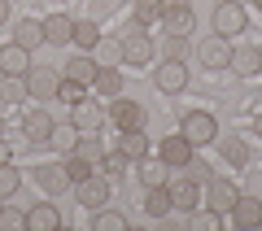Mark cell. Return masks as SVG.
I'll return each instance as SVG.
<instances>
[{
  "label": "cell",
  "instance_id": "12",
  "mask_svg": "<svg viewBox=\"0 0 262 231\" xmlns=\"http://www.w3.org/2000/svg\"><path fill=\"white\" fill-rule=\"evenodd\" d=\"M153 83H158V92H166V96L184 92L188 87V65L184 61H162L158 70H153Z\"/></svg>",
  "mask_w": 262,
  "mask_h": 231
},
{
  "label": "cell",
  "instance_id": "2",
  "mask_svg": "<svg viewBox=\"0 0 262 231\" xmlns=\"http://www.w3.org/2000/svg\"><path fill=\"white\" fill-rule=\"evenodd\" d=\"M105 122H110V109H105V101H92V96H83V101L70 105V127H75V131H101Z\"/></svg>",
  "mask_w": 262,
  "mask_h": 231
},
{
  "label": "cell",
  "instance_id": "6",
  "mask_svg": "<svg viewBox=\"0 0 262 231\" xmlns=\"http://www.w3.org/2000/svg\"><path fill=\"white\" fill-rule=\"evenodd\" d=\"M144 122H149L144 105L127 101V96H114V101H110V127H118V131H140Z\"/></svg>",
  "mask_w": 262,
  "mask_h": 231
},
{
  "label": "cell",
  "instance_id": "30",
  "mask_svg": "<svg viewBox=\"0 0 262 231\" xmlns=\"http://www.w3.org/2000/svg\"><path fill=\"white\" fill-rule=\"evenodd\" d=\"M153 22H162V0H136V27H153Z\"/></svg>",
  "mask_w": 262,
  "mask_h": 231
},
{
  "label": "cell",
  "instance_id": "14",
  "mask_svg": "<svg viewBox=\"0 0 262 231\" xmlns=\"http://www.w3.org/2000/svg\"><path fill=\"white\" fill-rule=\"evenodd\" d=\"M35 183L44 188L48 196H61V192H70V175H66V166H61V161H44V166L35 170Z\"/></svg>",
  "mask_w": 262,
  "mask_h": 231
},
{
  "label": "cell",
  "instance_id": "32",
  "mask_svg": "<svg viewBox=\"0 0 262 231\" xmlns=\"http://www.w3.org/2000/svg\"><path fill=\"white\" fill-rule=\"evenodd\" d=\"M0 231H27V210L0 205Z\"/></svg>",
  "mask_w": 262,
  "mask_h": 231
},
{
  "label": "cell",
  "instance_id": "21",
  "mask_svg": "<svg viewBox=\"0 0 262 231\" xmlns=\"http://www.w3.org/2000/svg\"><path fill=\"white\" fill-rule=\"evenodd\" d=\"M70 39H75V22L66 18V13H53V18H44V44L66 48Z\"/></svg>",
  "mask_w": 262,
  "mask_h": 231
},
{
  "label": "cell",
  "instance_id": "47",
  "mask_svg": "<svg viewBox=\"0 0 262 231\" xmlns=\"http://www.w3.org/2000/svg\"><path fill=\"white\" fill-rule=\"evenodd\" d=\"M258 61H262V48H258Z\"/></svg>",
  "mask_w": 262,
  "mask_h": 231
},
{
  "label": "cell",
  "instance_id": "25",
  "mask_svg": "<svg viewBox=\"0 0 262 231\" xmlns=\"http://www.w3.org/2000/svg\"><path fill=\"white\" fill-rule=\"evenodd\" d=\"M127 214L110 210V205H101V210H92V231H127Z\"/></svg>",
  "mask_w": 262,
  "mask_h": 231
},
{
  "label": "cell",
  "instance_id": "31",
  "mask_svg": "<svg viewBox=\"0 0 262 231\" xmlns=\"http://www.w3.org/2000/svg\"><path fill=\"white\" fill-rule=\"evenodd\" d=\"M101 166H105V175H127L131 157H127V153H122V148H105V157H101Z\"/></svg>",
  "mask_w": 262,
  "mask_h": 231
},
{
  "label": "cell",
  "instance_id": "13",
  "mask_svg": "<svg viewBox=\"0 0 262 231\" xmlns=\"http://www.w3.org/2000/svg\"><path fill=\"white\" fill-rule=\"evenodd\" d=\"M27 70H31V53L22 44L0 48V74H5V79H27Z\"/></svg>",
  "mask_w": 262,
  "mask_h": 231
},
{
  "label": "cell",
  "instance_id": "17",
  "mask_svg": "<svg viewBox=\"0 0 262 231\" xmlns=\"http://www.w3.org/2000/svg\"><path fill=\"white\" fill-rule=\"evenodd\" d=\"M232 218H236V227H241V231L262 227V201H258V196H236V205H232Z\"/></svg>",
  "mask_w": 262,
  "mask_h": 231
},
{
  "label": "cell",
  "instance_id": "19",
  "mask_svg": "<svg viewBox=\"0 0 262 231\" xmlns=\"http://www.w3.org/2000/svg\"><path fill=\"white\" fill-rule=\"evenodd\" d=\"M227 70L241 74V79H253V74H262V61H258V48H232V57H227Z\"/></svg>",
  "mask_w": 262,
  "mask_h": 231
},
{
  "label": "cell",
  "instance_id": "45",
  "mask_svg": "<svg viewBox=\"0 0 262 231\" xmlns=\"http://www.w3.org/2000/svg\"><path fill=\"white\" fill-rule=\"evenodd\" d=\"M0 135H5V118H0Z\"/></svg>",
  "mask_w": 262,
  "mask_h": 231
},
{
  "label": "cell",
  "instance_id": "1",
  "mask_svg": "<svg viewBox=\"0 0 262 231\" xmlns=\"http://www.w3.org/2000/svg\"><path fill=\"white\" fill-rule=\"evenodd\" d=\"M201 188L206 183H196V179H188L184 170H170V179H166V192H170V210H188L192 214L196 205H201Z\"/></svg>",
  "mask_w": 262,
  "mask_h": 231
},
{
  "label": "cell",
  "instance_id": "3",
  "mask_svg": "<svg viewBox=\"0 0 262 231\" xmlns=\"http://www.w3.org/2000/svg\"><path fill=\"white\" fill-rule=\"evenodd\" d=\"M179 135H184L192 148L210 144V140L219 135V122H214V113H206V109H192V113H184V127H179Z\"/></svg>",
  "mask_w": 262,
  "mask_h": 231
},
{
  "label": "cell",
  "instance_id": "23",
  "mask_svg": "<svg viewBox=\"0 0 262 231\" xmlns=\"http://www.w3.org/2000/svg\"><path fill=\"white\" fill-rule=\"evenodd\" d=\"M92 87L105 96V101L122 96V74H118V65H101V70H96V79H92Z\"/></svg>",
  "mask_w": 262,
  "mask_h": 231
},
{
  "label": "cell",
  "instance_id": "28",
  "mask_svg": "<svg viewBox=\"0 0 262 231\" xmlns=\"http://www.w3.org/2000/svg\"><path fill=\"white\" fill-rule=\"evenodd\" d=\"M118 148H122V153H127L131 161H140L144 153H149V135H144V127H140V131H122Z\"/></svg>",
  "mask_w": 262,
  "mask_h": 231
},
{
  "label": "cell",
  "instance_id": "8",
  "mask_svg": "<svg viewBox=\"0 0 262 231\" xmlns=\"http://www.w3.org/2000/svg\"><path fill=\"white\" fill-rule=\"evenodd\" d=\"M227 57H232V39L227 35H214V31H210V35L196 44V61L206 65V70H227Z\"/></svg>",
  "mask_w": 262,
  "mask_h": 231
},
{
  "label": "cell",
  "instance_id": "24",
  "mask_svg": "<svg viewBox=\"0 0 262 231\" xmlns=\"http://www.w3.org/2000/svg\"><path fill=\"white\" fill-rule=\"evenodd\" d=\"M96 70H101V61H96V57H70L61 74H66V79H79V83H88V87H92Z\"/></svg>",
  "mask_w": 262,
  "mask_h": 231
},
{
  "label": "cell",
  "instance_id": "48",
  "mask_svg": "<svg viewBox=\"0 0 262 231\" xmlns=\"http://www.w3.org/2000/svg\"><path fill=\"white\" fill-rule=\"evenodd\" d=\"M0 205H5V196H0Z\"/></svg>",
  "mask_w": 262,
  "mask_h": 231
},
{
  "label": "cell",
  "instance_id": "29",
  "mask_svg": "<svg viewBox=\"0 0 262 231\" xmlns=\"http://www.w3.org/2000/svg\"><path fill=\"white\" fill-rule=\"evenodd\" d=\"M70 44H79V48H96V44H101V27H96L92 18L75 22V39H70Z\"/></svg>",
  "mask_w": 262,
  "mask_h": 231
},
{
  "label": "cell",
  "instance_id": "22",
  "mask_svg": "<svg viewBox=\"0 0 262 231\" xmlns=\"http://www.w3.org/2000/svg\"><path fill=\"white\" fill-rule=\"evenodd\" d=\"M136 166H140V183H144V188H162V183L170 179V166H166L162 157H149V153H144Z\"/></svg>",
  "mask_w": 262,
  "mask_h": 231
},
{
  "label": "cell",
  "instance_id": "36",
  "mask_svg": "<svg viewBox=\"0 0 262 231\" xmlns=\"http://www.w3.org/2000/svg\"><path fill=\"white\" fill-rule=\"evenodd\" d=\"M57 96H61L66 105H75V101H83V96H88V83H79V79H66V74H61V87H57Z\"/></svg>",
  "mask_w": 262,
  "mask_h": 231
},
{
  "label": "cell",
  "instance_id": "46",
  "mask_svg": "<svg viewBox=\"0 0 262 231\" xmlns=\"http://www.w3.org/2000/svg\"><path fill=\"white\" fill-rule=\"evenodd\" d=\"M253 9H262V0H253Z\"/></svg>",
  "mask_w": 262,
  "mask_h": 231
},
{
  "label": "cell",
  "instance_id": "16",
  "mask_svg": "<svg viewBox=\"0 0 262 231\" xmlns=\"http://www.w3.org/2000/svg\"><path fill=\"white\" fill-rule=\"evenodd\" d=\"M22 131H27V140H31V144H53V131H57V122H53V113L35 109V113H27Z\"/></svg>",
  "mask_w": 262,
  "mask_h": 231
},
{
  "label": "cell",
  "instance_id": "5",
  "mask_svg": "<svg viewBox=\"0 0 262 231\" xmlns=\"http://www.w3.org/2000/svg\"><path fill=\"white\" fill-rule=\"evenodd\" d=\"M249 27V18H245V5H236V0H223V5H219L214 9V18H210V31H214V35H241V31Z\"/></svg>",
  "mask_w": 262,
  "mask_h": 231
},
{
  "label": "cell",
  "instance_id": "43",
  "mask_svg": "<svg viewBox=\"0 0 262 231\" xmlns=\"http://www.w3.org/2000/svg\"><path fill=\"white\" fill-rule=\"evenodd\" d=\"M92 9H110V0H92Z\"/></svg>",
  "mask_w": 262,
  "mask_h": 231
},
{
  "label": "cell",
  "instance_id": "41",
  "mask_svg": "<svg viewBox=\"0 0 262 231\" xmlns=\"http://www.w3.org/2000/svg\"><path fill=\"white\" fill-rule=\"evenodd\" d=\"M5 161H13V148H9V140L0 135V166H5Z\"/></svg>",
  "mask_w": 262,
  "mask_h": 231
},
{
  "label": "cell",
  "instance_id": "35",
  "mask_svg": "<svg viewBox=\"0 0 262 231\" xmlns=\"http://www.w3.org/2000/svg\"><path fill=\"white\" fill-rule=\"evenodd\" d=\"M61 166H66V175H70V183H79V179H88V175H92V161H83L79 153H66V161H61Z\"/></svg>",
  "mask_w": 262,
  "mask_h": 231
},
{
  "label": "cell",
  "instance_id": "9",
  "mask_svg": "<svg viewBox=\"0 0 262 231\" xmlns=\"http://www.w3.org/2000/svg\"><path fill=\"white\" fill-rule=\"evenodd\" d=\"M153 57H158V44H153V39L144 35L140 27L122 39V65H136V70H140V65H149Z\"/></svg>",
  "mask_w": 262,
  "mask_h": 231
},
{
  "label": "cell",
  "instance_id": "44",
  "mask_svg": "<svg viewBox=\"0 0 262 231\" xmlns=\"http://www.w3.org/2000/svg\"><path fill=\"white\" fill-rule=\"evenodd\" d=\"M253 131H258V135H262V113H258V118H253Z\"/></svg>",
  "mask_w": 262,
  "mask_h": 231
},
{
  "label": "cell",
  "instance_id": "15",
  "mask_svg": "<svg viewBox=\"0 0 262 231\" xmlns=\"http://www.w3.org/2000/svg\"><path fill=\"white\" fill-rule=\"evenodd\" d=\"M192 153H196V148L188 144V140L179 135V131H175V135H166V140H162V144H158V157L166 161L170 170H175V166H184V161H192Z\"/></svg>",
  "mask_w": 262,
  "mask_h": 231
},
{
  "label": "cell",
  "instance_id": "4",
  "mask_svg": "<svg viewBox=\"0 0 262 231\" xmlns=\"http://www.w3.org/2000/svg\"><path fill=\"white\" fill-rule=\"evenodd\" d=\"M236 196H241V188H236L232 179H214V175H210V179H206V188H201V201H206L210 210L219 214V218H223V214H232Z\"/></svg>",
  "mask_w": 262,
  "mask_h": 231
},
{
  "label": "cell",
  "instance_id": "38",
  "mask_svg": "<svg viewBox=\"0 0 262 231\" xmlns=\"http://www.w3.org/2000/svg\"><path fill=\"white\" fill-rule=\"evenodd\" d=\"M101 53H96V61L101 65H122V39L114 44V39H105V44H96Z\"/></svg>",
  "mask_w": 262,
  "mask_h": 231
},
{
  "label": "cell",
  "instance_id": "10",
  "mask_svg": "<svg viewBox=\"0 0 262 231\" xmlns=\"http://www.w3.org/2000/svg\"><path fill=\"white\" fill-rule=\"evenodd\" d=\"M57 87H61V74H57L53 65H31V70H27V96H35V101H53Z\"/></svg>",
  "mask_w": 262,
  "mask_h": 231
},
{
  "label": "cell",
  "instance_id": "20",
  "mask_svg": "<svg viewBox=\"0 0 262 231\" xmlns=\"http://www.w3.org/2000/svg\"><path fill=\"white\" fill-rule=\"evenodd\" d=\"M13 44H22L27 53L44 48V22H35V18H22V22H13Z\"/></svg>",
  "mask_w": 262,
  "mask_h": 231
},
{
  "label": "cell",
  "instance_id": "11",
  "mask_svg": "<svg viewBox=\"0 0 262 231\" xmlns=\"http://www.w3.org/2000/svg\"><path fill=\"white\" fill-rule=\"evenodd\" d=\"M70 188H75V201L83 205V210L110 205V183H105V175H88V179H79V183H70Z\"/></svg>",
  "mask_w": 262,
  "mask_h": 231
},
{
  "label": "cell",
  "instance_id": "34",
  "mask_svg": "<svg viewBox=\"0 0 262 231\" xmlns=\"http://www.w3.org/2000/svg\"><path fill=\"white\" fill-rule=\"evenodd\" d=\"M162 57L166 61H184L188 57V35H166L162 39Z\"/></svg>",
  "mask_w": 262,
  "mask_h": 231
},
{
  "label": "cell",
  "instance_id": "37",
  "mask_svg": "<svg viewBox=\"0 0 262 231\" xmlns=\"http://www.w3.org/2000/svg\"><path fill=\"white\" fill-rule=\"evenodd\" d=\"M0 96H5V105L27 101V79H5V83H0Z\"/></svg>",
  "mask_w": 262,
  "mask_h": 231
},
{
  "label": "cell",
  "instance_id": "18",
  "mask_svg": "<svg viewBox=\"0 0 262 231\" xmlns=\"http://www.w3.org/2000/svg\"><path fill=\"white\" fill-rule=\"evenodd\" d=\"M27 227L31 231H57V227H61V210H57L53 201L31 205V210H27Z\"/></svg>",
  "mask_w": 262,
  "mask_h": 231
},
{
  "label": "cell",
  "instance_id": "39",
  "mask_svg": "<svg viewBox=\"0 0 262 231\" xmlns=\"http://www.w3.org/2000/svg\"><path fill=\"white\" fill-rule=\"evenodd\" d=\"M223 157L232 161V166H245V161H249V148H245V140H223Z\"/></svg>",
  "mask_w": 262,
  "mask_h": 231
},
{
  "label": "cell",
  "instance_id": "7",
  "mask_svg": "<svg viewBox=\"0 0 262 231\" xmlns=\"http://www.w3.org/2000/svg\"><path fill=\"white\" fill-rule=\"evenodd\" d=\"M162 22H166V35H192L196 13L188 0H162Z\"/></svg>",
  "mask_w": 262,
  "mask_h": 231
},
{
  "label": "cell",
  "instance_id": "42",
  "mask_svg": "<svg viewBox=\"0 0 262 231\" xmlns=\"http://www.w3.org/2000/svg\"><path fill=\"white\" fill-rule=\"evenodd\" d=\"M0 22H9V0H0Z\"/></svg>",
  "mask_w": 262,
  "mask_h": 231
},
{
  "label": "cell",
  "instance_id": "40",
  "mask_svg": "<svg viewBox=\"0 0 262 231\" xmlns=\"http://www.w3.org/2000/svg\"><path fill=\"white\" fill-rule=\"evenodd\" d=\"M75 140H79L75 127H70V131H53V144H61V148H75Z\"/></svg>",
  "mask_w": 262,
  "mask_h": 231
},
{
  "label": "cell",
  "instance_id": "27",
  "mask_svg": "<svg viewBox=\"0 0 262 231\" xmlns=\"http://www.w3.org/2000/svg\"><path fill=\"white\" fill-rule=\"evenodd\" d=\"M144 214H149V218H166V214H175V210H170L166 183H162V188H149V196H144Z\"/></svg>",
  "mask_w": 262,
  "mask_h": 231
},
{
  "label": "cell",
  "instance_id": "26",
  "mask_svg": "<svg viewBox=\"0 0 262 231\" xmlns=\"http://www.w3.org/2000/svg\"><path fill=\"white\" fill-rule=\"evenodd\" d=\"M70 153H79L83 161H92V166H96V161L105 157V144L96 140V131H79V140H75V148H70Z\"/></svg>",
  "mask_w": 262,
  "mask_h": 231
},
{
  "label": "cell",
  "instance_id": "33",
  "mask_svg": "<svg viewBox=\"0 0 262 231\" xmlns=\"http://www.w3.org/2000/svg\"><path fill=\"white\" fill-rule=\"evenodd\" d=\"M22 188V170L13 166V161H5V166H0V196H13Z\"/></svg>",
  "mask_w": 262,
  "mask_h": 231
}]
</instances>
